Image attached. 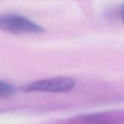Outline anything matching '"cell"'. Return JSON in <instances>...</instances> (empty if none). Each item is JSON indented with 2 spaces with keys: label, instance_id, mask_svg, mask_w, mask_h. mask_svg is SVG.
<instances>
[{
  "label": "cell",
  "instance_id": "cell-4",
  "mask_svg": "<svg viewBox=\"0 0 124 124\" xmlns=\"http://www.w3.org/2000/svg\"><path fill=\"white\" fill-rule=\"evenodd\" d=\"M84 119L88 123L91 124H111L109 123H106V122H101L100 116H98V115L88 116L85 117Z\"/></svg>",
  "mask_w": 124,
  "mask_h": 124
},
{
  "label": "cell",
  "instance_id": "cell-1",
  "mask_svg": "<svg viewBox=\"0 0 124 124\" xmlns=\"http://www.w3.org/2000/svg\"><path fill=\"white\" fill-rule=\"evenodd\" d=\"M0 30L12 33H41L45 28L23 15L15 13H6L0 15Z\"/></svg>",
  "mask_w": 124,
  "mask_h": 124
},
{
  "label": "cell",
  "instance_id": "cell-5",
  "mask_svg": "<svg viewBox=\"0 0 124 124\" xmlns=\"http://www.w3.org/2000/svg\"><path fill=\"white\" fill-rule=\"evenodd\" d=\"M120 14H121V17L122 19V21L124 24V2L121 5L120 7Z\"/></svg>",
  "mask_w": 124,
  "mask_h": 124
},
{
  "label": "cell",
  "instance_id": "cell-2",
  "mask_svg": "<svg viewBox=\"0 0 124 124\" xmlns=\"http://www.w3.org/2000/svg\"><path fill=\"white\" fill-rule=\"evenodd\" d=\"M75 84V81L70 77H56L27 84L21 87V90L24 92H67L72 90Z\"/></svg>",
  "mask_w": 124,
  "mask_h": 124
},
{
  "label": "cell",
  "instance_id": "cell-3",
  "mask_svg": "<svg viewBox=\"0 0 124 124\" xmlns=\"http://www.w3.org/2000/svg\"><path fill=\"white\" fill-rule=\"evenodd\" d=\"M15 92V87L7 82L0 81V97H10Z\"/></svg>",
  "mask_w": 124,
  "mask_h": 124
}]
</instances>
